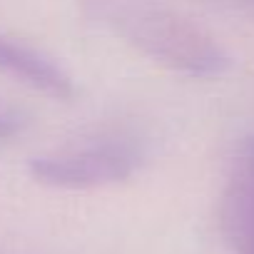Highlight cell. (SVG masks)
Segmentation results:
<instances>
[{
	"label": "cell",
	"instance_id": "6da1fadb",
	"mask_svg": "<svg viewBox=\"0 0 254 254\" xmlns=\"http://www.w3.org/2000/svg\"><path fill=\"white\" fill-rule=\"evenodd\" d=\"M77 5L87 20L167 70L219 77L232 65L227 50L204 28L157 0H77Z\"/></svg>",
	"mask_w": 254,
	"mask_h": 254
},
{
	"label": "cell",
	"instance_id": "7a4b0ae2",
	"mask_svg": "<svg viewBox=\"0 0 254 254\" xmlns=\"http://www.w3.org/2000/svg\"><path fill=\"white\" fill-rule=\"evenodd\" d=\"M140 165V152L127 140H100L35 157L30 175L60 190H92L125 182Z\"/></svg>",
	"mask_w": 254,
	"mask_h": 254
},
{
	"label": "cell",
	"instance_id": "3957f363",
	"mask_svg": "<svg viewBox=\"0 0 254 254\" xmlns=\"http://www.w3.org/2000/svg\"><path fill=\"white\" fill-rule=\"evenodd\" d=\"M0 72L40 90L55 100H72L75 82L50 55L0 35Z\"/></svg>",
	"mask_w": 254,
	"mask_h": 254
},
{
	"label": "cell",
	"instance_id": "277c9868",
	"mask_svg": "<svg viewBox=\"0 0 254 254\" xmlns=\"http://www.w3.org/2000/svg\"><path fill=\"white\" fill-rule=\"evenodd\" d=\"M15 120H10V117H3V115H0V140H3V137H10L13 132H15Z\"/></svg>",
	"mask_w": 254,
	"mask_h": 254
},
{
	"label": "cell",
	"instance_id": "5b68a950",
	"mask_svg": "<svg viewBox=\"0 0 254 254\" xmlns=\"http://www.w3.org/2000/svg\"><path fill=\"white\" fill-rule=\"evenodd\" d=\"M239 3H244V5H254V0H239Z\"/></svg>",
	"mask_w": 254,
	"mask_h": 254
}]
</instances>
